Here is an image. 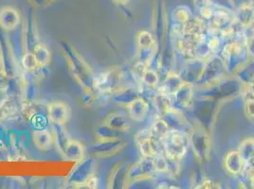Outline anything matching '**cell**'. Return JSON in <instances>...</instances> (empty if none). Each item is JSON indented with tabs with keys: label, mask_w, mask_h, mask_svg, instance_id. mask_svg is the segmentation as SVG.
<instances>
[{
	"label": "cell",
	"mask_w": 254,
	"mask_h": 189,
	"mask_svg": "<svg viewBox=\"0 0 254 189\" xmlns=\"http://www.w3.org/2000/svg\"><path fill=\"white\" fill-rule=\"evenodd\" d=\"M117 2H119V3H126L127 0H116Z\"/></svg>",
	"instance_id": "7a4b0ae2"
},
{
	"label": "cell",
	"mask_w": 254,
	"mask_h": 189,
	"mask_svg": "<svg viewBox=\"0 0 254 189\" xmlns=\"http://www.w3.org/2000/svg\"><path fill=\"white\" fill-rule=\"evenodd\" d=\"M18 13L14 9L11 8H4L0 11V23L5 28H12L18 22Z\"/></svg>",
	"instance_id": "6da1fadb"
}]
</instances>
